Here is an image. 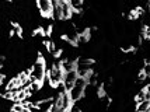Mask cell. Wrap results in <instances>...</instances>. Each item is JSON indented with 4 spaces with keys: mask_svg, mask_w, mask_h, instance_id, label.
Masks as SVG:
<instances>
[{
    "mask_svg": "<svg viewBox=\"0 0 150 112\" xmlns=\"http://www.w3.org/2000/svg\"><path fill=\"white\" fill-rule=\"evenodd\" d=\"M48 76V70H46V60L39 55L38 59L34 62V65L31 66V74H30V81H39L44 83Z\"/></svg>",
    "mask_w": 150,
    "mask_h": 112,
    "instance_id": "obj_1",
    "label": "cell"
},
{
    "mask_svg": "<svg viewBox=\"0 0 150 112\" xmlns=\"http://www.w3.org/2000/svg\"><path fill=\"white\" fill-rule=\"evenodd\" d=\"M63 77H65V72L63 69L60 67V62L59 63H53L52 66L49 67L48 70V76H46V80L49 83V86L56 88L59 84L63 83Z\"/></svg>",
    "mask_w": 150,
    "mask_h": 112,
    "instance_id": "obj_2",
    "label": "cell"
},
{
    "mask_svg": "<svg viewBox=\"0 0 150 112\" xmlns=\"http://www.w3.org/2000/svg\"><path fill=\"white\" fill-rule=\"evenodd\" d=\"M79 79V73L77 70H72V72L65 73V77H63V86L67 91H70L73 88V86L76 84V81Z\"/></svg>",
    "mask_w": 150,
    "mask_h": 112,
    "instance_id": "obj_4",
    "label": "cell"
},
{
    "mask_svg": "<svg viewBox=\"0 0 150 112\" xmlns=\"http://www.w3.org/2000/svg\"><path fill=\"white\" fill-rule=\"evenodd\" d=\"M142 70L144 72V74L147 76V77H150V60H146L144 62L143 67H142Z\"/></svg>",
    "mask_w": 150,
    "mask_h": 112,
    "instance_id": "obj_10",
    "label": "cell"
},
{
    "mask_svg": "<svg viewBox=\"0 0 150 112\" xmlns=\"http://www.w3.org/2000/svg\"><path fill=\"white\" fill-rule=\"evenodd\" d=\"M143 90H144L146 92H149V94H150V83H149V84H146V87H144Z\"/></svg>",
    "mask_w": 150,
    "mask_h": 112,
    "instance_id": "obj_13",
    "label": "cell"
},
{
    "mask_svg": "<svg viewBox=\"0 0 150 112\" xmlns=\"http://www.w3.org/2000/svg\"><path fill=\"white\" fill-rule=\"evenodd\" d=\"M6 1H11V0H6Z\"/></svg>",
    "mask_w": 150,
    "mask_h": 112,
    "instance_id": "obj_15",
    "label": "cell"
},
{
    "mask_svg": "<svg viewBox=\"0 0 150 112\" xmlns=\"http://www.w3.org/2000/svg\"><path fill=\"white\" fill-rule=\"evenodd\" d=\"M44 45H45V48L48 49V52L51 53L52 56L56 53V51H58V49H56V44L52 42V41H45V44H44Z\"/></svg>",
    "mask_w": 150,
    "mask_h": 112,
    "instance_id": "obj_8",
    "label": "cell"
},
{
    "mask_svg": "<svg viewBox=\"0 0 150 112\" xmlns=\"http://www.w3.org/2000/svg\"><path fill=\"white\" fill-rule=\"evenodd\" d=\"M146 112H150V109H147V111H146Z\"/></svg>",
    "mask_w": 150,
    "mask_h": 112,
    "instance_id": "obj_14",
    "label": "cell"
},
{
    "mask_svg": "<svg viewBox=\"0 0 150 112\" xmlns=\"http://www.w3.org/2000/svg\"><path fill=\"white\" fill-rule=\"evenodd\" d=\"M146 77H147V76L144 74V72H143V70H140V73H139V76H137V81H143V80L146 79Z\"/></svg>",
    "mask_w": 150,
    "mask_h": 112,
    "instance_id": "obj_12",
    "label": "cell"
},
{
    "mask_svg": "<svg viewBox=\"0 0 150 112\" xmlns=\"http://www.w3.org/2000/svg\"><path fill=\"white\" fill-rule=\"evenodd\" d=\"M144 99H146V91L142 88V90H140V91L135 95V104H140V102H142V101H144Z\"/></svg>",
    "mask_w": 150,
    "mask_h": 112,
    "instance_id": "obj_9",
    "label": "cell"
},
{
    "mask_svg": "<svg viewBox=\"0 0 150 112\" xmlns=\"http://www.w3.org/2000/svg\"><path fill=\"white\" fill-rule=\"evenodd\" d=\"M37 7L44 17L52 15V0H37Z\"/></svg>",
    "mask_w": 150,
    "mask_h": 112,
    "instance_id": "obj_5",
    "label": "cell"
},
{
    "mask_svg": "<svg viewBox=\"0 0 150 112\" xmlns=\"http://www.w3.org/2000/svg\"><path fill=\"white\" fill-rule=\"evenodd\" d=\"M67 112H81V106L79 105V102H73Z\"/></svg>",
    "mask_w": 150,
    "mask_h": 112,
    "instance_id": "obj_11",
    "label": "cell"
},
{
    "mask_svg": "<svg viewBox=\"0 0 150 112\" xmlns=\"http://www.w3.org/2000/svg\"><path fill=\"white\" fill-rule=\"evenodd\" d=\"M69 4L72 7L73 13L76 14H81L83 13V4H84V0H67Z\"/></svg>",
    "mask_w": 150,
    "mask_h": 112,
    "instance_id": "obj_6",
    "label": "cell"
},
{
    "mask_svg": "<svg viewBox=\"0 0 150 112\" xmlns=\"http://www.w3.org/2000/svg\"><path fill=\"white\" fill-rule=\"evenodd\" d=\"M87 84H88V83H87L86 77H80V76H79L76 84H74L73 88L69 91V95H70V98H72L73 102H79V101H81V99L84 98Z\"/></svg>",
    "mask_w": 150,
    "mask_h": 112,
    "instance_id": "obj_3",
    "label": "cell"
},
{
    "mask_svg": "<svg viewBox=\"0 0 150 112\" xmlns=\"http://www.w3.org/2000/svg\"><path fill=\"white\" fill-rule=\"evenodd\" d=\"M147 109H150V99H144L140 104H136V112H146Z\"/></svg>",
    "mask_w": 150,
    "mask_h": 112,
    "instance_id": "obj_7",
    "label": "cell"
}]
</instances>
